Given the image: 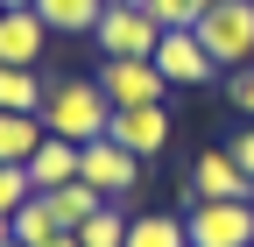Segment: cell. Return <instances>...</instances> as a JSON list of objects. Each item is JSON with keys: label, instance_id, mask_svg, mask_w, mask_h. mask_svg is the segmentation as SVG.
<instances>
[{"label": "cell", "instance_id": "obj_12", "mask_svg": "<svg viewBox=\"0 0 254 247\" xmlns=\"http://www.w3.org/2000/svg\"><path fill=\"white\" fill-rule=\"evenodd\" d=\"M43 99H50V78L43 71L0 64V113H43Z\"/></svg>", "mask_w": 254, "mask_h": 247}, {"label": "cell", "instance_id": "obj_3", "mask_svg": "<svg viewBox=\"0 0 254 247\" xmlns=\"http://www.w3.org/2000/svg\"><path fill=\"white\" fill-rule=\"evenodd\" d=\"M190 247H254V198H198L184 212Z\"/></svg>", "mask_w": 254, "mask_h": 247}, {"label": "cell", "instance_id": "obj_6", "mask_svg": "<svg viewBox=\"0 0 254 247\" xmlns=\"http://www.w3.org/2000/svg\"><path fill=\"white\" fill-rule=\"evenodd\" d=\"M92 43H99V57H155L163 21H155L148 7H106L99 28H92Z\"/></svg>", "mask_w": 254, "mask_h": 247}, {"label": "cell", "instance_id": "obj_5", "mask_svg": "<svg viewBox=\"0 0 254 247\" xmlns=\"http://www.w3.org/2000/svg\"><path fill=\"white\" fill-rule=\"evenodd\" d=\"M78 177H85L99 198H127V191L141 184V156H127L113 134H99V141H85V148H78Z\"/></svg>", "mask_w": 254, "mask_h": 247}, {"label": "cell", "instance_id": "obj_4", "mask_svg": "<svg viewBox=\"0 0 254 247\" xmlns=\"http://www.w3.org/2000/svg\"><path fill=\"white\" fill-rule=\"evenodd\" d=\"M99 92H106V106H163L170 78L148 57H106L99 64Z\"/></svg>", "mask_w": 254, "mask_h": 247}, {"label": "cell", "instance_id": "obj_14", "mask_svg": "<svg viewBox=\"0 0 254 247\" xmlns=\"http://www.w3.org/2000/svg\"><path fill=\"white\" fill-rule=\"evenodd\" d=\"M43 113H0V163H28V156H36V148H43Z\"/></svg>", "mask_w": 254, "mask_h": 247}, {"label": "cell", "instance_id": "obj_8", "mask_svg": "<svg viewBox=\"0 0 254 247\" xmlns=\"http://www.w3.org/2000/svg\"><path fill=\"white\" fill-rule=\"evenodd\" d=\"M148 64L163 71L170 85H212L219 78V64L205 57V43H198V28H163V43H155Z\"/></svg>", "mask_w": 254, "mask_h": 247}, {"label": "cell", "instance_id": "obj_10", "mask_svg": "<svg viewBox=\"0 0 254 247\" xmlns=\"http://www.w3.org/2000/svg\"><path fill=\"white\" fill-rule=\"evenodd\" d=\"M184 198H190V205H198V198H254V184L233 170V156H226V148H205V156L190 163ZM190 205H184V212H190Z\"/></svg>", "mask_w": 254, "mask_h": 247}, {"label": "cell", "instance_id": "obj_26", "mask_svg": "<svg viewBox=\"0 0 254 247\" xmlns=\"http://www.w3.org/2000/svg\"><path fill=\"white\" fill-rule=\"evenodd\" d=\"M212 7H219V0H212Z\"/></svg>", "mask_w": 254, "mask_h": 247}, {"label": "cell", "instance_id": "obj_21", "mask_svg": "<svg viewBox=\"0 0 254 247\" xmlns=\"http://www.w3.org/2000/svg\"><path fill=\"white\" fill-rule=\"evenodd\" d=\"M226 156H233V170H240V177L254 184V120H247V127H240V134L226 141Z\"/></svg>", "mask_w": 254, "mask_h": 247}, {"label": "cell", "instance_id": "obj_13", "mask_svg": "<svg viewBox=\"0 0 254 247\" xmlns=\"http://www.w3.org/2000/svg\"><path fill=\"white\" fill-rule=\"evenodd\" d=\"M36 14L50 21V36H92L106 0H36Z\"/></svg>", "mask_w": 254, "mask_h": 247}, {"label": "cell", "instance_id": "obj_9", "mask_svg": "<svg viewBox=\"0 0 254 247\" xmlns=\"http://www.w3.org/2000/svg\"><path fill=\"white\" fill-rule=\"evenodd\" d=\"M43 50H50V21H43L36 7H7V14H0V64L36 71Z\"/></svg>", "mask_w": 254, "mask_h": 247}, {"label": "cell", "instance_id": "obj_16", "mask_svg": "<svg viewBox=\"0 0 254 247\" xmlns=\"http://www.w3.org/2000/svg\"><path fill=\"white\" fill-rule=\"evenodd\" d=\"M43 198H50V212H57V219L71 226V233H78V226H85L99 205H113V198H99V191H92L85 177H78V184H57V191H43Z\"/></svg>", "mask_w": 254, "mask_h": 247}, {"label": "cell", "instance_id": "obj_24", "mask_svg": "<svg viewBox=\"0 0 254 247\" xmlns=\"http://www.w3.org/2000/svg\"><path fill=\"white\" fill-rule=\"evenodd\" d=\"M7 240H14V233H7V219H0V247H7Z\"/></svg>", "mask_w": 254, "mask_h": 247}, {"label": "cell", "instance_id": "obj_22", "mask_svg": "<svg viewBox=\"0 0 254 247\" xmlns=\"http://www.w3.org/2000/svg\"><path fill=\"white\" fill-rule=\"evenodd\" d=\"M0 7H36V0H0Z\"/></svg>", "mask_w": 254, "mask_h": 247}, {"label": "cell", "instance_id": "obj_20", "mask_svg": "<svg viewBox=\"0 0 254 247\" xmlns=\"http://www.w3.org/2000/svg\"><path fill=\"white\" fill-rule=\"evenodd\" d=\"M226 99H233V113H240V120H254V64L226 71Z\"/></svg>", "mask_w": 254, "mask_h": 247}, {"label": "cell", "instance_id": "obj_11", "mask_svg": "<svg viewBox=\"0 0 254 247\" xmlns=\"http://www.w3.org/2000/svg\"><path fill=\"white\" fill-rule=\"evenodd\" d=\"M28 170V191H57V184H78V141L64 134H43V148L21 163Z\"/></svg>", "mask_w": 254, "mask_h": 247}, {"label": "cell", "instance_id": "obj_23", "mask_svg": "<svg viewBox=\"0 0 254 247\" xmlns=\"http://www.w3.org/2000/svg\"><path fill=\"white\" fill-rule=\"evenodd\" d=\"M106 7H141V0H106Z\"/></svg>", "mask_w": 254, "mask_h": 247}, {"label": "cell", "instance_id": "obj_18", "mask_svg": "<svg viewBox=\"0 0 254 247\" xmlns=\"http://www.w3.org/2000/svg\"><path fill=\"white\" fill-rule=\"evenodd\" d=\"M141 7L163 21V28H198V14L212 7V0H141Z\"/></svg>", "mask_w": 254, "mask_h": 247}, {"label": "cell", "instance_id": "obj_25", "mask_svg": "<svg viewBox=\"0 0 254 247\" xmlns=\"http://www.w3.org/2000/svg\"><path fill=\"white\" fill-rule=\"evenodd\" d=\"M0 14H7V7H0Z\"/></svg>", "mask_w": 254, "mask_h": 247}, {"label": "cell", "instance_id": "obj_15", "mask_svg": "<svg viewBox=\"0 0 254 247\" xmlns=\"http://www.w3.org/2000/svg\"><path fill=\"white\" fill-rule=\"evenodd\" d=\"M127 247H190L184 212H134L127 219Z\"/></svg>", "mask_w": 254, "mask_h": 247}, {"label": "cell", "instance_id": "obj_17", "mask_svg": "<svg viewBox=\"0 0 254 247\" xmlns=\"http://www.w3.org/2000/svg\"><path fill=\"white\" fill-rule=\"evenodd\" d=\"M78 247H127V212H120V205H99V212L78 226Z\"/></svg>", "mask_w": 254, "mask_h": 247}, {"label": "cell", "instance_id": "obj_27", "mask_svg": "<svg viewBox=\"0 0 254 247\" xmlns=\"http://www.w3.org/2000/svg\"><path fill=\"white\" fill-rule=\"evenodd\" d=\"M7 247H14V240H7Z\"/></svg>", "mask_w": 254, "mask_h": 247}, {"label": "cell", "instance_id": "obj_19", "mask_svg": "<svg viewBox=\"0 0 254 247\" xmlns=\"http://www.w3.org/2000/svg\"><path fill=\"white\" fill-rule=\"evenodd\" d=\"M36 198L28 191V170H14V163H0V219H14V212Z\"/></svg>", "mask_w": 254, "mask_h": 247}, {"label": "cell", "instance_id": "obj_1", "mask_svg": "<svg viewBox=\"0 0 254 247\" xmlns=\"http://www.w3.org/2000/svg\"><path fill=\"white\" fill-rule=\"evenodd\" d=\"M106 120H113V106H106L99 78H50V99H43V127L50 134L85 148V141L106 134Z\"/></svg>", "mask_w": 254, "mask_h": 247}, {"label": "cell", "instance_id": "obj_2", "mask_svg": "<svg viewBox=\"0 0 254 247\" xmlns=\"http://www.w3.org/2000/svg\"><path fill=\"white\" fill-rule=\"evenodd\" d=\"M198 43L219 71H240L254 64V0H219V7L198 14Z\"/></svg>", "mask_w": 254, "mask_h": 247}, {"label": "cell", "instance_id": "obj_7", "mask_svg": "<svg viewBox=\"0 0 254 247\" xmlns=\"http://www.w3.org/2000/svg\"><path fill=\"white\" fill-rule=\"evenodd\" d=\"M106 134L127 148V156H141V163H155L170 148V106H113V120H106Z\"/></svg>", "mask_w": 254, "mask_h": 247}]
</instances>
